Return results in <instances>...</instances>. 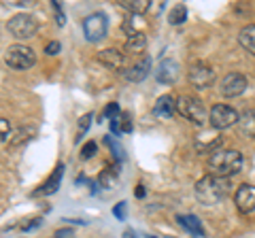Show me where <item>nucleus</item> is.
<instances>
[{
  "mask_svg": "<svg viewBox=\"0 0 255 238\" xmlns=\"http://www.w3.org/2000/svg\"><path fill=\"white\" fill-rule=\"evenodd\" d=\"M241 168H243V155L236 149H219V151L206 157V170L213 177L230 179L241 172Z\"/></svg>",
  "mask_w": 255,
  "mask_h": 238,
  "instance_id": "1",
  "label": "nucleus"
},
{
  "mask_svg": "<svg viewBox=\"0 0 255 238\" xmlns=\"http://www.w3.org/2000/svg\"><path fill=\"white\" fill-rule=\"evenodd\" d=\"M194 192H196V198L202 204H206V206L217 204L219 200H223V198L230 194V179H221V177L206 174V177H202L196 183Z\"/></svg>",
  "mask_w": 255,
  "mask_h": 238,
  "instance_id": "2",
  "label": "nucleus"
},
{
  "mask_svg": "<svg viewBox=\"0 0 255 238\" xmlns=\"http://www.w3.org/2000/svg\"><path fill=\"white\" fill-rule=\"evenodd\" d=\"M174 109L179 111L181 117H185L187 121H191L194 125H202L206 119H209V113H206L202 100L196 96H187L185 94V96L174 98Z\"/></svg>",
  "mask_w": 255,
  "mask_h": 238,
  "instance_id": "3",
  "label": "nucleus"
},
{
  "mask_svg": "<svg viewBox=\"0 0 255 238\" xmlns=\"http://www.w3.org/2000/svg\"><path fill=\"white\" fill-rule=\"evenodd\" d=\"M4 62H6V66L13 70H28L34 66L36 53H34V49H30L26 45H11L9 49L4 51Z\"/></svg>",
  "mask_w": 255,
  "mask_h": 238,
  "instance_id": "4",
  "label": "nucleus"
},
{
  "mask_svg": "<svg viewBox=\"0 0 255 238\" xmlns=\"http://www.w3.org/2000/svg\"><path fill=\"white\" fill-rule=\"evenodd\" d=\"M6 28H9V32L15 38H19V41L21 38H32L38 32V19L30 13H17L9 19Z\"/></svg>",
  "mask_w": 255,
  "mask_h": 238,
  "instance_id": "5",
  "label": "nucleus"
},
{
  "mask_svg": "<svg viewBox=\"0 0 255 238\" xmlns=\"http://www.w3.org/2000/svg\"><path fill=\"white\" fill-rule=\"evenodd\" d=\"M209 123L215 130H228L238 123V113L230 105H215L209 113Z\"/></svg>",
  "mask_w": 255,
  "mask_h": 238,
  "instance_id": "6",
  "label": "nucleus"
},
{
  "mask_svg": "<svg viewBox=\"0 0 255 238\" xmlns=\"http://www.w3.org/2000/svg\"><path fill=\"white\" fill-rule=\"evenodd\" d=\"M109 30V19L105 13H92L83 19V34L90 43H98L107 36Z\"/></svg>",
  "mask_w": 255,
  "mask_h": 238,
  "instance_id": "7",
  "label": "nucleus"
},
{
  "mask_svg": "<svg viewBox=\"0 0 255 238\" xmlns=\"http://www.w3.org/2000/svg\"><path fill=\"white\" fill-rule=\"evenodd\" d=\"M187 81L196 90H209L215 83V70L206 64V62H196L187 70Z\"/></svg>",
  "mask_w": 255,
  "mask_h": 238,
  "instance_id": "8",
  "label": "nucleus"
},
{
  "mask_svg": "<svg viewBox=\"0 0 255 238\" xmlns=\"http://www.w3.org/2000/svg\"><path fill=\"white\" fill-rule=\"evenodd\" d=\"M247 85H249V81H247V77L241 75V73H230L221 79L219 83V94L223 98H236L241 96V94H245Z\"/></svg>",
  "mask_w": 255,
  "mask_h": 238,
  "instance_id": "9",
  "label": "nucleus"
},
{
  "mask_svg": "<svg viewBox=\"0 0 255 238\" xmlns=\"http://www.w3.org/2000/svg\"><path fill=\"white\" fill-rule=\"evenodd\" d=\"M234 204L241 213H253L255 211V185L243 183L234 194Z\"/></svg>",
  "mask_w": 255,
  "mask_h": 238,
  "instance_id": "10",
  "label": "nucleus"
},
{
  "mask_svg": "<svg viewBox=\"0 0 255 238\" xmlns=\"http://www.w3.org/2000/svg\"><path fill=\"white\" fill-rule=\"evenodd\" d=\"M151 73V58L149 55H145V58H140L136 64H132L130 68L124 73V77L128 79V81H132V83H140V81H145V79L149 77Z\"/></svg>",
  "mask_w": 255,
  "mask_h": 238,
  "instance_id": "11",
  "label": "nucleus"
},
{
  "mask_svg": "<svg viewBox=\"0 0 255 238\" xmlns=\"http://www.w3.org/2000/svg\"><path fill=\"white\" fill-rule=\"evenodd\" d=\"M96 60H98L102 66H107L109 70H122L124 62H126V53H122L119 49H102L96 55Z\"/></svg>",
  "mask_w": 255,
  "mask_h": 238,
  "instance_id": "12",
  "label": "nucleus"
},
{
  "mask_svg": "<svg viewBox=\"0 0 255 238\" xmlns=\"http://www.w3.org/2000/svg\"><path fill=\"white\" fill-rule=\"evenodd\" d=\"M177 77H179V64L174 60H162L159 62V66L155 70V79L159 83H166V85H170L177 81Z\"/></svg>",
  "mask_w": 255,
  "mask_h": 238,
  "instance_id": "13",
  "label": "nucleus"
},
{
  "mask_svg": "<svg viewBox=\"0 0 255 238\" xmlns=\"http://www.w3.org/2000/svg\"><path fill=\"white\" fill-rule=\"evenodd\" d=\"M62 179H64V164H58L53 168V172L49 174V179L38 187L36 196H51V194H55L60 189V185H62Z\"/></svg>",
  "mask_w": 255,
  "mask_h": 238,
  "instance_id": "14",
  "label": "nucleus"
},
{
  "mask_svg": "<svg viewBox=\"0 0 255 238\" xmlns=\"http://www.w3.org/2000/svg\"><path fill=\"white\" fill-rule=\"evenodd\" d=\"M219 145H221V136L219 134H200L196 138V149L200 153H215L219 151Z\"/></svg>",
  "mask_w": 255,
  "mask_h": 238,
  "instance_id": "15",
  "label": "nucleus"
},
{
  "mask_svg": "<svg viewBox=\"0 0 255 238\" xmlns=\"http://www.w3.org/2000/svg\"><path fill=\"white\" fill-rule=\"evenodd\" d=\"M174 98L170 96V94H164V96H159L155 100V105H153V115L155 117H164V119H168L174 115Z\"/></svg>",
  "mask_w": 255,
  "mask_h": 238,
  "instance_id": "16",
  "label": "nucleus"
},
{
  "mask_svg": "<svg viewBox=\"0 0 255 238\" xmlns=\"http://www.w3.org/2000/svg\"><path fill=\"white\" fill-rule=\"evenodd\" d=\"M177 224H179L183 230H187L191 236H198V238L204 236V228H202L200 219H198L196 215H179V217H177Z\"/></svg>",
  "mask_w": 255,
  "mask_h": 238,
  "instance_id": "17",
  "label": "nucleus"
},
{
  "mask_svg": "<svg viewBox=\"0 0 255 238\" xmlns=\"http://www.w3.org/2000/svg\"><path fill=\"white\" fill-rule=\"evenodd\" d=\"M238 128L245 136H253L255 138V109H247L245 113L238 115Z\"/></svg>",
  "mask_w": 255,
  "mask_h": 238,
  "instance_id": "18",
  "label": "nucleus"
},
{
  "mask_svg": "<svg viewBox=\"0 0 255 238\" xmlns=\"http://www.w3.org/2000/svg\"><path fill=\"white\" fill-rule=\"evenodd\" d=\"M238 43L243 45V49L255 55V23H249V26H245L241 32H238Z\"/></svg>",
  "mask_w": 255,
  "mask_h": 238,
  "instance_id": "19",
  "label": "nucleus"
},
{
  "mask_svg": "<svg viewBox=\"0 0 255 238\" xmlns=\"http://www.w3.org/2000/svg\"><path fill=\"white\" fill-rule=\"evenodd\" d=\"M34 134H36V130L32 128V125H28V128L26 125H21V128L11 130V134H9V138L6 140H9L11 147H17V145H21V142H26L30 136H34Z\"/></svg>",
  "mask_w": 255,
  "mask_h": 238,
  "instance_id": "20",
  "label": "nucleus"
},
{
  "mask_svg": "<svg viewBox=\"0 0 255 238\" xmlns=\"http://www.w3.org/2000/svg\"><path fill=\"white\" fill-rule=\"evenodd\" d=\"M147 49V36L145 34H136V36H128V43H126V53H132V55H138Z\"/></svg>",
  "mask_w": 255,
  "mask_h": 238,
  "instance_id": "21",
  "label": "nucleus"
},
{
  "mask_svg": "<svg viewBox=\"0 0 255 238\" xmlns=\"http://www.w3.org/2000/svg\"><path fill=\"white\" fill-rule=\"evenodd\" d=\"M124 30L128 36H136V34H145V21L140 19V15H132L124 21Z\"/></svg>",
  "mask_w": 255,
  "mask_h": 238,
  "instance_id": "22",
  "label": "nucleus"
},
{
  "mask_svg": "<svg viewBox=\"0 0 255 238\" xmlns=\"http://www.w3.org/2000/svg\"><path fill=\"white\" fill-rule=\"evenodd\" d=\"M119 4L130 11L132 15H142V13H147L151 9L149 0H124V2H119Z\"/></svg>",
  "mask_w": 255,
  "mask_h": 238,
  "instance_id": "23",
  "label": "nucleus"
},
{
  "mask_svg": "<svg viewBox=\"0 0 255 238\" xmlns=\"http://www.w3.org/2000/svg\"><path fill=\"white\" fill-rule=\"evenodd\" d=\"M117 181H119V166H113V168H105L100 172V185L102 187H115L117 185Z\"/></svg>",
  "mask_w": 255,
  "mask_h": 238,
  "instance_id": "24",
  "label": "nucleus"
},
{
  "mask_svg": "<svg viewBox=\"0 0 255 238\" xmlns=\"http://www.w3.org/2000/svg\"><path fill=\"white\" fill-rule=\"evenodd\" d=\"M105 142L111 147V151H113L117 166H122V164H124V160H126V151H124V147L119 145L117 138H115V136H111V134H107V136H105Z\"/></svg>",
  "mask_w": 255,
  "mask_h": 238,
  "instance_id": "25",
  "label": "nucleus"
},
{
  "mask_svg": "<svg viewBox=\"0 0 255 238\" xmlns=\"http://www.w3.org/2000/svg\"><path fill=\"white\" fill-rule=\"evenodd\" d=\"M185 19H187V6L185 4L172 6V11L168 13V21L172 23V26H179V23H183Z\"/></svg>",
  "mask_w": 255,
  "mask_h": 238,
  "instance_id": "26",
  "label": "nucleus"
},
{
  "mask_svg": "<svg viewBox=\"0 0 255 238\" xmlns=\"http://www.w3.org/2000/svg\"><path fill=\"white\" fill-rule=\"evenodd\" d=\"M92 119H94V113H85L81 119H79V130H77V140H81L83 138V134L90 130V125H92Z\"/></svg>",
  "mask_w": 255,
  "mask_h": 238,
  "instance_id": "27",
  "label": "nucleus"
},
{
  "mask_svg": "<svg viewBox=\"0 0 255 238\" xmlns=\"http://www.w3.org/2000/svg\"><path fill=\"white\" fill-rule=\"evenodd\" d=\"M130 132H132L130 115H119V134H130Z\"/></svg>",
  "mask_w": 255,
  "mask_h": 238,
  "instance_id": "28",
  "label": "nucleus"
},
{
  "mask_svg": "<svg viewBox=\"0 0 255 238\" xmlns=\"http://www.w3.org/2000/svg\"><path fill=\"white\" fill-rule=\"evenodd\" d=\"M96 142L94 140H90V142H85V145L81 147V160H90V157H94V153H96Z\"/></svg>",
  "mask_w": 255,
  "mask_h": 238,
  "instance_id": "29",
  "label": "nucleus"
},
{
  "mask_svg": "<svg viewBox=\"0 0 255 238\" xmlns=\"http://www.w3.org/2000/svg\"><path fill=\"white\" fill-rule=\"evenodd\" d=\"M11 121L9 119H2L0 117V138H9V134H11Z\"/></svg>",
  "mask_w": 255,
  "mask_h": 238,
  "instance_id": "30",
  "label": "nucleus"
},
{
  "mask_svg": "<svg viewBox=\"0 0 255 238\" xmlns=\"http://www.w3.org/2000/svg\"><path fill=\"white\" fill-rule=\"evenodd\" d=\"M105 117H107V119H115V117H119V105H117V102H111V105H107V109H105Z\"/></svg>",
  "mask_w": 255,
  "mask_h": 238,
  "instance_id": "31",
  "label": "nucleus"
},
{
  "mask_svg": "<svg viewBox=\"0 0 255 238\" xmlns=\"http://www.w3.org/2000/svg\"><path fill=\"white\" fill-rule=\"evenodd\" d=\"M41 224H43V219H41V217H34V219H30L28 224H23L21 230H23V232H30V230H36Z\"/></svg>",
  "mask_w": 255,
  "mask_h": 238,
  "instance_id": "32",
  "label": "nucleus"
},
{
  "mask_svg": "<svg viewBox=\"0 0 255 238\" xmlns=\"http://www.w3.org/2000/svg\"><path fill=\"white\" fill-rule=\"evenodd\" d=\"M60 51H62V45H60L58 41H53V43H49V45L45 47V53H47V55H58Z\"/></svg>",
  "mask_w": 255,
  "mask_h": 238,
  "instance_id": "33",
  "label": "nucleus"
},
{
  "mask_svg": "<svg viewBox=\"0 0 255 238\" xmlns=\"http://www.w3.org/2000/svg\"><path fill=\"white\" fill-rule=\"evenodd\" d=\"M126 202H117L115 204V209H113V215L117 217V219H126Z\"/></svg>",
  "mask_w": 255,
  "mask_h": 238,
  "instance_id": "34",
  "label": "nucleus"
},
{
  "mask_svg": "<svg viewBox=\"0 0 255 238\" xmlns=\"http://www.w3.org/2000/svg\"><path fill=\"white\" fill-rule=\"evenodd\" d=\"M51 238H75V232L70 228H62V230H58Z\"/></svg>",
  "mask_w": 255,
  "mask_h": 238,
  "instance_id": "35",
  "label": "nucleus"
},
{
  "mask_svg": "<svg viewBox=\"0 0 255 238\" xmlns=\"http://www.w3.org/2000/svg\"><path fill=\"white\" fill-rule=\"evenodd\" d=\"M145 194H147V189H145V187H142V185H138V187H136V192H134V196H136V198H138V200H140V198H142V196H145Z\"/></svg>",
  "mask_w": 255,
  "mask_h": 238,
  "instance_id": "36",
  "label": "nucleus"
},
{
  "mask_svg": "<svg viewBox=\"0 0 255 238\" xmlns=\"http://www.w3.org/2000/svg\"><path fill=\"white\" fill-rule=\"evenodd\" d=\"M55 21H58V26H64V23H66V19H64V13H62V11H58V15H55Z\"/></svg>",
  "mask_w": 255,
  "mask_h": 238,
  "instance_id": "37",
  "label": "nucleus"
},
{
  "mask_svg": "<svg viewBox=\"0 0 255 238\" xmlns=\"http://www.w3.org/2000/svg\"><path fill=\"white\" fill-rule=\"evenodd\" d=\"M122 238H136V234H134V230H126Z\"/></svg>",
  "mask_w": 255,
  "mask_h": 238,
  "instance_id": "38",
  "label": "nucleus"
},
{
  "mask_svg": "<svg viewBox=\"0 0 255 238\" xmlns=\"http://www.w3.org/2000/svg\"><path fill=\"white\" fill-rule=\"evenodd\" d=\"M147 238H157V236H147Z\"/></svg>",
  "mask_w": 255,
  "mask_h": 238,
  "instance_id": "39",
  "label": "nucleus"
},
{
  "mask_svg": "<svg viewBox=\"0 0 255 238\" xmlns=\"http://www.w3.org/2000/svg\"><path fill=\"white\" fill-rule=\"evenodd\" d=\"M164 238H170V236H164Z\"/></svg>",
  "mask_w": 255,
  "mask_h": 238,
  "instance_id": "40",
  "label": "nucleus"
}]
</instances>
